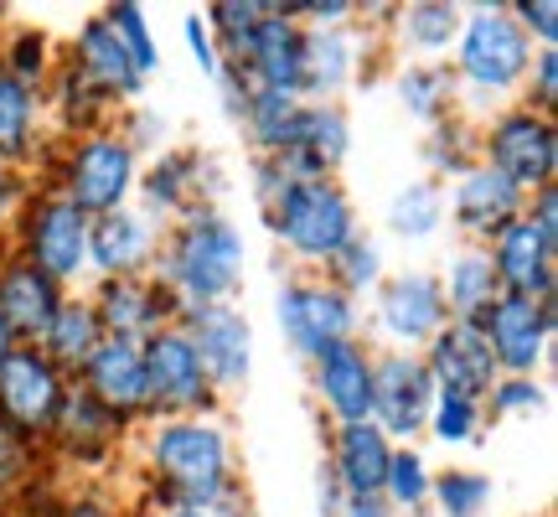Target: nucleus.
Here are the masks:
<instances>
[{"label": "nucleus", "mask_w": 558, "mask_h": 517, "mask_svg": "<svg viewBox=\"0 0 558 517\" xmlns=\"http://www.w3.org/2000/svg\"><path fill=\"white\" fill-rule=\"evenodd\" d=\"M140 471L150 481L156 513L177 507V513L243 517L248 507L239 450L218 414L150 419V430L140 435Z\"/></svg>", "instance_id": "obj_1"}, {"label": "nucleus", "mask_w": 558, "mask_h": 517, "mask_svg": "<svg viewBox=\"0 0 558 517\" xmlns=\"http://www.w3.org/2000/svg\"><path fill=\"white\" fill-rule=\"evenodd\" d=\"M150 279L177 300V316L181 311H197V305H233V296L243 285L239 223L228 213H218V207L181 213L160 233V254L150 264Z\"/></svg>", "instance_id": "obj_2"}, {"label": "nucleus", "mask_w": 558, "mask_h": 517, "mask_svg": "<svg viewBox=\"0 0 558 517\" xmlns=\"http://www.w3.org/2000/svg\"><path fill=\"white\" fill-rule=\"evenodd\" d=\"M527 62H533V41L518 32L507 5H497V0L492 5H460V37L450 47V73L460 83L456 115L465 120L476 109L481 130L507 104V94L522 88Z\"/></svg>", "instance_id": "obj_3"}, {"label": "nucleus", "mask_w": 558, "mask_h": 517, "mask_svg": "<svg viewBox=\"0 0 558 517\" xmlns=\"http://www.w3.org/2000/svg\"><path fill=\"white\" fill-rule=\"evenodd\" d=\"M264 223L284 243V254L300 258L305 269H326L362 233L357 207H352V197H347V187L337 177L290 181L275 197V207L264 213Z\"/></svg>", "instance_id": "obj_4"}, {"label": "nucleus", "mask_w": 558, "mask_h": 517, "mask_svg": "<svg viewBox=\"0 0 558 517\" xmlns=\"http://www.w3.org/2000/svg\"><path fill=\"white\" fill-rule=\"evenodd\" d=\"M135 181H140V151L114 130V124H104V130L73 135L62 145L52 192L73 202L83 218H104V213L130 207Z\"/></svg>", "instance_id": "obj_5"}, {"label": "nucleus", "mask_w": 558, "mask_h": 517, "mask_svg": "<svg viewBox=\"0 0 558 517\" xmlns=\"http://www.w3.org/2000/svg\"><path fill=\"white\" fill-rule=\"evenodd\" d=\"M481 166H492L507 177L522 197H533L538 187L558 181V124L548 115H533L522 104H501L492 120L476 130Z\"/></svg>", "instance_id": "obj_6"}, {"label": "nucleus", "mask_w": 558, "mask_h": 517, "mask_svg": "<svg viewBox=\"0 0 558 517\" xmlns=\"http://www.w3.org/2000/svg\"><path fill=\"white\" fill-rule=\"evenodd\" d=\"M275 316H279V332H284V347L305 362H316L337 341L362 337V305L352 296H341L337 285L320 275L284 279L275 300Z\"/></svg>", "instance_id": "obj_7"}, {"label": "nucleus", "mask_w": 558, "mask_h": 517, "mask_svg": "<svg viewBox=\"0 0 558 517\" xmlns=\"http://www.w3.org/2000/svg\"><path fill=\"white\" fill-rule=\"evenodd\" d=\"M11 254H21L32 269H41L68 290L73 279L88 275V218L52 187L32 192L16 213V249Z\"/></svg>", "instance_id": "obj_8"}, {"label": "nucleus", "mask_w": 558, "mask_h": 517, "mask_svg": "<svg viewBox=\"0 0 558 517\" xmlns=\"http://www.w3.org/2000/svg\"><path fill=\"white\" fill-rule=\"evenodd\" d=\"M145 352V394H150V419H181V414H213L218 394L202 373V358L192 337L177 321L160 326L150 341H140Z\"/></svg>", "instance_id": "obj_9"}, {"label": "nucleus", "mask_w": 558, "mask_h": 517, "mask_svg": "<svg viewBox=\"0 0 558 517\" xmlns=\"http://www.w3.org/2000/svg\"><path fill=\"white\" fill-rule=\"evenodd\" d=\"M222 62L248 88H275L300 99V62H305V32L284 16V0H264V16L239 41L222 47Z\"/></svg>", "instance_id": "obj_10"}, {"label": "nucleus", "mask_w": 558, "mask_h": 517, "mask_svg": "<svg viewBox=\"0 0 558 517\" xmlns=\"http://www.w3.org/2000/svg\"><path fill=\"white\" fill-rule=\"evenodd\" d=\"M497 373H518V378H538L543 362H554V332L558 311L554 300H527V296H497L476 321Z\"/></svg>", "instance_id": "obj_11"}, {"label": "nucleus", "mask_w": 558, "mask_h": 517, "mask_svg": "<svg viewBox=\"0 0 558 517\" xmlns=\"http://www.w3.org/2000/svg\"><path fill=\"white\" fill-rule=\"evenodd\" d=\"M445 321L435 269H393L373 290V337L388 352H418Z\"/></svg>", "instance_id": "obj_12"}, {"label": "nucleus", "mask_w": 558, "mask_h": 517, "mask_svg": "<svg viewBox=\"0 0 558 517\" xmlns=\"http://www.w3.org/2000/svg\"><path fill=\"white\" fill-rule=\"evenodd\" d=\"M177 326L197 347L213 394H239L248 373H254V326H248L239 305H197V311H181Z\"/></svg>", "instance_id": "obj_13"}, {"label": "nucleus", "mask_w": 558, "mask_h": 517, "mask_svg": "<svg viewBox=\"0 0 558 517\" xmlns=\"http://www.w3.org/2000/svg\"><path fill=\"white\" fill-rule=\"evenodd\" d=\"M347 151H352L347 109H341V104L300 99L295 109H290V120H284L275 160L284 166L290 181H311V177H337Z\"/></svg>", "instance_id": "obj_14"}, {"label": "nucleus", "mask_w": 558, "mask_h": 517, "mask_svg": "<svg viewBox=\"0 0 558 517\" xmlns=\"http://www.w3.org/2000/svg\"><path fill=\"white\" fill-rule=\"evenodd\" d=\"M435 404V383L424 373L418 352H373V424L393 445H414Z\"/></svg>", "instance_id": "obj_15"}, {"label": "nucleus", "mask_w": 558, "mask_h": 517, "mask_svg": "<svg viewBox=\"0 0 558 517\" xmlns=\"http://www.w3.org/2000/svg\"><path fill=\"white\" fill-rule=\"evenodd\" d=\"M68 383L73 378H62L37 347H16L11 358L0 362V424H11L16 435L41 445V435H47V424L58 414Z\"/></svg>", "instance_id": "obj_16"}, {"label": "nucleus", "mask_w": 558, "mask_h": 517, "mask_svg": "<svg viewBox=\"0 0 558 517\" xmlns=\"http://www.w3.org/2000/svg\"><path fill=\"white\" fill-rule=\"evenodd\" d=\"M373 341H337L311 362V394L331 424H362L373 419Z\"/></svg>", "instance_id": "obj_17"}, {"label": "nucleus", "mask_w": 558, "mask_h": 517, "mask_svg": "<svg viewBox=\"0 0 558 517\" xmlns=\"http://www.w3.org/2000/svg\"><path fill=\"white\" fill-rule=\"evenodd\" d=\"M522 192L512 187L507 177H497L492 166H471V171H460L450 181V192H445V218L456 228L465 243H492L507 228V223L522 218Z\"/></svg>", "instance_id": "obj_18"}, {"label": "nucleus", "mask_w": 558, "mask_h": 517, "mask_svg": "<svg viewBox=\"0 0 558 517\" xmlns=\"http://www.w3.org/2000/svg\"><path fill=\"white\" fill-rule=\"evenodd\" d=\"M88 305H94V316H99V332L114 341H150L160 326L177 321V300L166 296L150 275L94 279Z\"/></svg>", "instance_id": "obj_19"}, {"label": "nucleus", "mask_w": 558, "mask_h": 517, "mask_svg": "<svg viewBox=\"0 0 558 517\" xmlns=\"http://www.w3.org/2000/svg\"><path fill=\"white\" fill-rule=\"evenodd\" d=\"M418 362L435 388L445 394H465V398H486L492 383L501 378L497 362H492V347L481 337L476 321H445L435 337L418 347Z\"/></svg>", "instance_id": "obj_20"}, {"label": "nucleus", "mask_w": 558, "mask_h": 517, "mask_svg": "<svg viewBox=\"0 0 558 517\" xmlns=\"http://www.w3.org/2000/svg\"><path fill=\"white\" fill-rule=\"evenodd\" d=\"M202 177H213V160L202 156V151H186V145L160 151L156 166H145L135 181L140 213L160 218V228H166V223H177L192 207H213V187Z\"/></svg>", "instance_id": "obj_21"}, {"label": "nucleus", "mask_w": 558, "mask_h": 517, "mask_svg": "<svg viewBox=\"0 0 558 517\" xmlns=\"http://www.w3.org/2000/svg\"><path fill=\"white\" fill-rule=\"evenodd\" d=\"M160 228L156 218H145L140 207H120L88 218V275L99 279H124V275H150V264L160 254Z\"/></svg>", "instance_id": "obj_22"}, {"label": "nucleus", "mask_w": 558, "mask_h": 517, "mask_svg": "<svg viewBox=\"0 0 558 517\" xmlns=\"http://www.w3.org/2000/svg\"><path fill=\"white\" fill-rule=\"evenodd\" d=\"M88 398H99L104 409L124 424H135V419H150V394H145V352H140V341H114L104 337L94 347V358L78 368V378H73Z\"/></svg>", "instance_id": "obj_23"}, {"label": "nucleus", "mask_w": 558, "mask_h": 517, "mask_svg": "<svg viewBox=\"0 0 558 517\" xmlns=\"http://www.w3.org/2000/svg\"><path fill=\"white\" fill-rule=\"evenodd\" d=\"M124 430H130L124 419H114L99 398L83 394L78 383H68L58 414H52L47 435H41V445H52L58 456L78 460V466H99V460L114 456V445L124 440Z\"/></svg>", "instance_id": "obj_24"}, {"label": "nucleus", "mask_w": 558, "mask_h": 517, "mask_svg": "<svg viewBox=\"0 0 558 517\" xmlns=\"http://www.w3.org/2000/svg\"><path fill=\"white\" fill-rule=\"evenodd\" d=\"M393 450L399 445L383 435L373 419H362V424H331L320 466H326V477L337 481L341 497H378Z\"/></svg>", "instance_id": "obj_25"}, {"label": "nucleus", "mask_w": 558, "mask_h": 517, "mask_svg": "<svg viewBox=\"0 0 558 517\" xmlns=\"http://www.w3.org/2000/svg\"><path fill=\"white\" fill-rule=\"evenodd\" d=\"M492 269H497V285L501 296H527V300H554V285H558V254L543 249V239L527 228V223H507L492 243H481Z\"/></svg>", "instance_id": "obj_26"}, {"label": "nucleus", "mask_w": 558, "mask_h": 517, "mask_svg": "<svg viewBox=\"0 0 558 517\" xmlns=\"http://www.w3.org/2000/svg\"><path fill=\"white\" fill-rule=\"evenodd\" d=\"M68 290L58 279H47L41 269H32L21 254H5L0 258V321L11 326V337L21 347H37V337L47 332V321L58 311Z\"/></svg>", "instance_id": "obj_27"}, {"label": "nucleus", "mask_w": 558, "mask_h": 517, "mask_svg": "<svg viewBox=\"0 0 558 517\" xmlns=\"http://www.w3.org/2000/svg\"><path fill=\"white\" fill-rule=\"evenodd\" d=\"M68 62L78 68L83 79L99 88L109 104H130L145 94V79H140V68L130 62V52L120 47V37H114V26L104 16H88L78 26V37H73V47H68Z\"/></svg>", "instance_id": "obj_28"}, {"label": "nucleus", "mask_w": 558, "mask_h": 517, "mask_svg": "<svg viewBox=\"0 0 558 517\" xmlns=\"http://www.w3.org/2000/svg\"><path fill=\"white\" fill-rule=\"evenodd\" d=\"M300 32H305V26H300ZM357 73H362L357 26L305 32V62H300V99L337 104V94H347Z\"/></svg>", "instance_id": "obj_29"}, {"label": "nucleus", "mask_w": 558, "mask_h": 517, "mask_svg": "<svg viewBox=\"0 0 558 517\" xmlns=\"http://www.w3.org/2000/svg\"><path fill=\"white\" fill-rule=\"evenodd\" d=\"M439 279V300H445V316L450 321H481L486 305L501 296L497 269L481 243H460L456 254L445 258V269H435Z\"/></svg>", "instance_id": "obj_30"}, {"label": "nucleus", "mask_w": 558, "mask_h": 517, "mask_svg": "<svg viewBox=\"0 0 558 517\" xmlns=\"http://www.w3.org/2000/svg\"><path fill=\"white\" fill-rule=\"evenodd\" d=\"M99 341H104V332H99V316H94L88 296H68L58 311H52L47 332L37 337V352L58 368L62 378H78V368L94 358Z\"/></svg>", "instance_id": "obj_31"}, {"label": "nucleus", "mask_w": 558, "mask_h": 517, "mask_svg": "<svg viewBox=\"0 0 558 517\" xmlns=\"http://www.w3.org/2000/svg\"><path fill=\"white\" fill-rule=\"evenodd\" d=\"M393 94H399L403 115L409 120H418L424 130H435V124H445L450 115H456V99H460V83L456 73H450V62H409V68H399V79H393Z\"/></svg>", "instance_id": "obj_32"}, {"label": "nucleus", "mask_w": 558, "mask_h": 517, "mask_svg": "<svg viewBox=\"0 0 558 517\" xmlns=\"http://www.w3.org/2000/svg\"><path fill=\"white\" fill-rule=\"evenodd\" d=\"M393 37L418 52V62H439V52H450L460 37V5L456 0H409L393 11Z\"/></svg>", "instance_id": "obj_33"}, {"label": "nucleus", "mask_w": 558, "mask_h": 517, "mask_svg": "<svg viewBox=\"0 0 558 517\" xmlns=\"http://www.w3.org/2000/svg\"><path fill=\"white\" fill-rule=\"evenodd\" d=\"M41 115H47V104H41L37 88H26V83L0 73V160H5V166L21 171L26 160L37 156Z\"/></svg>", "instance_id": "obj_34"}, {"label": "nucleus", "mask_w": 558, "mask_h": 517, "mask_svg": "<svg viewBox=\"0 0 558 517\" xmlns=\"http://www.w3.org/2000/svg\"><path fill=\"white\" fill-rule=\"evenodd\" d=\"M41 104H52L58 109V120L73 130V135H88V130H104V120H109V109L114 104L104 99L94 83L83 79L78 68L68 58H58V68H52V79H47V88H41Z\"/></svg>", "instance_id": "obj_35"}, {"label": "nucleus", "mask_w": 558, "mask_h": 517, "mask_svg": "<svg viewBox=\"0 0 558 517\" xmlns=\"http://www.w3.org/2000/svg\"><path fill=\"white\" fill-rule=\"evenodd\" d=\"M388 228L409 243L435 239L439 228H445V187L429 177L403 181L399 192H393V202H388Z\"/></svg>", "instance_id": "obj_36"}, {"label": "nucleus", "mask_w": 558, "mask_h": 517, "mask_svg": "<svg viewBox=\"0 0 558 517\" xmlns=\"http://www.w3.org/2000/svg\"><path fill=\"white\" fill-rule=\"evenodd\" d=\"M424 166H429V181H456L460 171H471L481 160V140H476V124L460 120V115H450L445 124H435L429 135H424Z\"/></svg>", "instance_id": "obj_37"}, {"label": "nucleus", "mask_w": 558, "mask_h": 517, "mask_svg": "<svg viewBox=\"0 0 558 517\" xmlns=\"http://www.w3.org/2000/svg\"><path fill=\"white\" fill-rule=\"evenodd\" d=\"M429 486H435V466L424 460L418 445H399L393 460H388V477H383V492L378 497L399 513H418V507H429Z\"/></svg>", "instance_id": "obj_38"}, {"label": "nucleus", "mask_w": 558, "mask_h": 517, "mask_svg": "<svg viewBox=\"0 0 558 517\" xmlns=\"http://www.w3.org/2000/svg\"><path fill=\"white\" fill-rule=\"evenodd\" d=\"M383 264H388V258H383V243L367 239V233H357V239L347 243V249H341V254L320 269V279H331L341 296L362 300V296H373V290L383 285V275H388Z\"/></svg>", "instance_id": "obj_39"}, {"label": "nucleus", "mask_w": 558, "mask_h": 517, "mask_svg": "<svg viewBox=\"0 0 558 517\" xmlns=\"http://www.w3.org/2000/svg\"><path fill=\"white\" fill-rule=\"evenodd\" d=\"M52 68H58V52H52V41L41 37L37 26H16L11 37H0V73L5 79H16L41 94L47 79H52Z\"/></svg>", "instance_id": "obj_40"}, {"label": "nucleus", "mask_w": 558, "mask_h": 517, "mask_svg": "<svg viewBox=\"0 0 558 517\" xmlns=\"http://www.w3.org/2000/svg\"><path fill=\"white\" fill-rule=\"evenodd\" d=\"M424 435H435L439 445H481V440H486V409H481V398L435 388V404H429V419H424Z\"/></svg>", "instance_id": "obj_41"}, {"label": "nucleus", "mask_w": 558, "mask_h": 517, "mask_svg": "<svg viewBox=\"0 0 558 517\" xmlns=\"http://www.w3.org/2000/svg\"><path fill=\"white\" fill-rule=\"evenodd\" d=\"M429 507H439V517H481L486 507H492V477L476 471V466H450V471H435Z\"/></svg>", "instance_id": "obj_42"}, {"label": "nucleus", "mask_w": 558, "mask_h": 517, "mask_svg": "<svg viewBox=\"0 0 558 517\" xmlns=\"http://www.w3.org/2000/svg\"><path fill=\"white\" fill-rule=\"evenodd\" d=\"M99 16L114 26L120 47L130 52V62L140 68V79L150 83V73L160 68V41H156V32H150V16H145V5H135V0H120V5H104Z\"/></svg>", "instance_id": "obj_43"}, {"label": "nucleus", "mask_w": 558, "mask_h": 517, "mask_svg": "<svg viewBox=\"0 0 558 517\" xmlns=\"http://www.w3.org/2000/svg\"><path fill=\"white\" fill-rule=\"evenodd\" d=\"M295 94H275V88H248V109H243V130L254 140V151L259 156H275L279 151V135H284V120H290V109H295Z\"/></svg>", "instance_id": "obj_44"}, {"label": "nucleus", "mask_w": 558, "mask_h": 517, "mask_svg": "<svg viewBox=\"0 0 558 517\" xmlns=\"http://www.w3.org/2000/svg\"><path fill=\"white\" fill-rule=\"evenodd\" d=\"M548 404V383L543 378H518V373H501L492 383V394L481 398L486 419H518V414H538Z\"/></svg>", "instance_id": "obj_45"}, {"label": "nucleus", "mask_w": 558, "mask_h": 517, "mask_svg": "<svg viewBox=\"0 0 558 517\" xmlns=\"http://www.w3.org/2000/svg\"><path fill=\"white\" fill-rule=\"evenodd\" d=\"M522 109L533 115H548L554 120L558 109V47H533V62H527V79H522Z\"/></svg>", "instance_id": "obj_46"}, {"label": "nucleus", "mask_w": 558, "mask_h": 517, "mask_svg": "<svg viewBox=\"0 0 558 517\" xmlns=\"http://www.w3.org/2000/svg\"><path fill=\"white\" fill-rule=\"evenodd\" d=\"M37 450H41L37 440L16 435L11 424H0V492H5V497L32 481V471H37Z\"/></svg>", "instance_id": "obj_47"}, {"label": "nucleus", "mask_w": 558, "mask_h": 517, "mask_svg": "<svg viewBox=\"0 0 558 517\" xmlns=\"http://www.w3.org/2000/svg\"><path fill=\"white\" fill-rule=\"evenodd\" d=\"M512 21H518V32L533 47H558V5L554 0H518V5H507Z\"/></svg>", "instance_id": "obj_48"}, {"label": "nucleus", "mask_w": 558, "mask_h": 517, "mask_svg": "<svg viewBox=\"0 0 558 517\" xmlns=\"http://www.w3.org/2000/svg\"><path fill=\"white\" fill-rule=\"evenodd\" d=\"M522 223L543 239V249H554L558 254V181L554 187H538L533 197L522 202Z\"/></svg>", "instance_id": "obj_49"}, {"label": "nucleus", "mask_w": 558, "mask_h": 517, "mask_svg": "<svg viewBox=\"0 0 558 517\" xmlns=\"http://www.w3.org/2000/svg\"><path fill=\"white\" fill-rule=\"evenodd\" d=\"M181 37H186V52H192V62L202 68V79H218L222 73V52L218 41H213V32H207V21L192 11V16H181Z\"/></svg>", "instance_id": "obj_50"}, {"label": "nucleus", "mask_w": 558, "mask_h": 517, "mask_svg": "<svg viewBox=\"0 0 558 517\" xmlns=\"http://www.w3.org/2000/svg\"><path fill=\"white\" fill-rule=\"evenodd\" d=\"M290 187V177H284V166H279L275 156H259L254 160V202H259V213H269L275 207V197Z\"/></svg>", "instance_id": "obj_51"}, {"label": "nucleus", "mask_w": 558, "mask_h": 517, "mask_svg": "<svg viewBox=\"0 0 558 517\" xmlns=\"http://www.w3.org/2000/svg\"><path fill=\"white\" fill-rule=\"evenodd\" d=\"M218 99H222V115H228V120H243V109H248V83L239 79V73H233V68H228V62H222V73L218 79Z\"/></svg>", "instance_id": "obj_52"}, {"label": "nucleus", "mask_w": 558, "mask_h": 517, "mask_svg": "<svg viewBox=\"0 0 558 517\" xmlns=\"http://www.w3.org/2000/svg\"><path fill=\"white\" fill-rule=\"evenodd\" d=\"M21 202H26V181H21L16 166H5V160H0V228H5V223H16Z\"/></svg>", "instance_id": "obj_53"}, {"label": "nucleus", "mask_w": 558, "mask_h": 517, "mask_svg": "<svg viewBox=\"0 0 558 517\" xmlns=\"http://www.w3.org/2000/svg\"><path fill=\"white\" fill-rule=\"evenodd\" d=\"M114 130H120V135L135 145V151H140V145H160V140H166V120L145 115V109H135V115H130L124 124H114Z\"/></svg>", "instance_id": "obj_54"}, {"label": "nucleus", "mask_w": 558, "mask_h": 517, "mask_svg": "<svg viewBox=\"0 0 558 517\" xmlns=\"http://www.w3.org/2000/svg\"><path fill=\"white\" fill-rule=\"evenodd\" d=\"M52 517H135V513H124L120 502L109 497H68Z\"/></svg>", "instance_id": "obj_55"}, {"label": "nucleus", "mask_w": 558, "mask_h": 517, "mask_svg": "<svg viewBox=\"0 0 558 517\" xmlns=\"http://www.w3.org/2000/svg\"><path fill=\"white\" fill-rule=\"evenodd\" d=\"M337 517H393V507L383 497H341Z\"/></svg>", "instance_id": "obj_56"}, {"label": "nucleus", "mask_w": 558, "mask_h": 517, "mask_svg": "<svg viewBox=\"0 0 558 517\" xmlns=\"http://www.w3.org/2000/svg\"><path fill=\"white\" fill-rule=\"evenodd\" d=\"M16 347H21V341L11 337V326H5V321H0V362L11 358V352H16Z\"/></svg>", "instance_id": "obj_57"}, {"label": "nucleus", "mask_w": 558, "mask_h": 517, "mask_svg": "<svg viewBox=\"0 0 558 517\" xmlns=\"http://www.w3.org/2000/svg\"><path fill=\"white\" fill-rule=\"evenodd\" d=\"M156 517H213V513H177V507H160Z\"/></svg>", "instance_id": "obj_58"}, {"label": "nucleus", "mask_w": 558, "mask_h": 517, "mask_svg": "<svg viewBox=\"0 0 558 517\" xmlns=\"http://www.w3.org/2000/svg\"><path fill=\"white\" fill-rule=\"evenodd\" d=\"M5 513H11V497H5V492H0V517H5Z\"/></svg>", "instance_id": "obj_59"}, {"label": "nucleus", "mask_w": 558, "mask_h": 517, "mask_svg": "<svg viewBox=\"0 0 558 517\" xmlns=\"http://www.w3.org/2000/svg\"><path fill=\"white\" fill-rule=\"evenodd\" d=\"M5 517H41V513H16V507H11V513H5Z\"/></svg>", "instance_id": "obj_60"}, {"label": "nucleus", "mask_w": 558, "mask_h": 517, "mask_svg": "<svg viewBox=\"0 0 558 517\" xmlns=\"http://www.w3.org/2000/svg\"><path fill=\"white\" fill-rule=\"evenodd\" d=\"M0 26H5V5H0Z\"/></svg>", "instance_id": "obj_61"}]
</instances>
